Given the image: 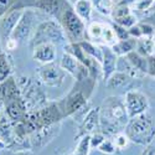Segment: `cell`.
I'll use <instances>...</instances> for the list:
<instances>
[{
    "mask_svg": "<svg viewBox=\"0 0 155 155\" xmlns=\"http://www.w3.org/2000/svg\"><path fill=\"white\" fill-rule=\"evenodd\" d=\"M11 3L12 0H0V18H3L5 14H8V10H11Z\"/></svg>",
    "mask_w": 155,
    "mask_h": 155,
    "instance_id": "d590c367",
    "label": "cell"
},
{
    "mask_svg": "<svg viewBox=\"0 0 155 155\" xmlns=\"http://www.w3.org/2000/svg\"><path fill=\"white\" fill-rule=\"evenodd\" d=\"M93 8L101 12L102 15H106V16H110L112 15V11L115 6L114 0H91Z\"/></svg>",
    "mask_w": 155,
    "mask_h": 155,
    "instance_id": "f1b7e54d",
    "label": "cell"
},
{
    "mask_svg": "<svg viewBox=\"0 0 155 155\" xmlns=\"http://www.w3.org/2000/svg\"><path fill=\"white\" fill-rule=\"evenodd\" d=\"M87 36H88V41L94 42L101 46L102 45L112 46L118 41L113 28H110L108 24H103V22H98V21L91 22L88 25Z\"/></svg>",
    "mask_w": 155,
    "mask_h": 155,
    "instance_id": "ba28073f",
    "label": "cell"
},
{
    "mask_svg": "<svg viewBox=\"0 0 155 155\" xmlns=\"http://www.w3.org/2000/svg\"><path fill=\"white\" fill-rule=\"evenodd\" d=\"M115 2H117V0H114V3H115Z\"/></svg>",
    "mask_w": 155,
    "mask_h": 155,
    "instance_id": "f6af8a7d",
    "label": "cell"
},
{
    "mask_svg": "<svg viewBox=\"0 0 155 155\" xmlns=\"http://www.w3.org/2000/svg\"><path fill=\"white\" fill-rule=\"evenodd\" d=\"M71 2H72V3H73V4H74V3H76V2H78V0H71Z\"/></svg>",
    "mask_w": 155,
    "mask_h": 155,
    "instance_id": "7bdbcfd3",
    "label": "cell"
},
{
    "mask_svg": "<svg viewBox=\"0 0 155 155\" xmlns=\"http://www.w3.org/2000/svg\"><path fill=\"white\" fill-rule=\"evenodd\" d=\"M11 155H35V154L31 149H20V150L14 151Z\"/></svg>",
    "mask_w": 155,
    "mask_h": 155,
    "instance_id": "ab89813d",
    "label": "cell"
},
{
    "mask_svg": "<svg viewBox=\"0 0 155 155\" xmlns=\"http://www.w3.org/2000/svg\"><path fill=\"white\" fill-rule=\"evenodd\" d=\"M24 14V9H12L3 18H0V41L5 46L8 40L11 37L15 26Z\"/></svg>",
    "mask_w": 155,
    "mask_h": 155,
    "instance_id": "4fadbf2b",
    "label": "cell"
},
{
    "mask_svg": "<svg viewBox=\"0 0 155 155\" xmlns=\"http://www.w3.org/2000/svg\"><path fill=\"white\" fill-rule=\"evenodd\" d=\"M11 72H12V67L6 54L0 52V83L4 82L8 77H10Z\"/></svg>",
    "mask_w": 155,
    "mask_h": 155,
    "instance_id": "f546056e",
    "label": "cell"
},
{
    "mask_svg": "<svg viewBox=\"0 0 155 155\" xmlns=\"http://www.w3.org/2000/svg\"><path fill=\"white\" fill-rule=\"evenodd\" d=\"M57 56L56 46L52 44H41L32 48V58L41 64L55 62Z\"/></svg>",
    "mask_w": 155,
    "mask_h": 155,
    "instance_id": "d6986e66",
    "label": "cell"
},
{
    "mask_svg": "<svg viewBox=\"0 0 155 155\" xmlns=\"http://www.w3.org/2000/svg\"><path fill=\"white\" fill-rule=\"evenodd\" d=\"M125 134L132 143L147 147L155 139V123L147 112L130 118L125 125Z\"/></svg>",
    "mask_w": 155,
    "mask_h": 155,
    "instance_id": "7a4b0ae2",
    "label": "cell"
},
{
    "mask_svg": "<svg viewBox=\"0 0 155 155\" xmlns=\"http://www.w3.org/2000/svg\"><path fill=\"white\" fill-rule=\"evenodd\" d=\"M88 96H89V93L84 92L83 88H80V84L74 87L67 94V97L61 103H58L63 117L76 118L78 114H82L84 117L87 114V110L84 112V109L88 107V102H87Z\"/></svg>",
    "mask_w": 155,
    "mask_h": 155,
    "instance_id": "5b68a950",
    "label": "cell"
},
{
    "mask_svg": "<svg viewBox=\"0 0 155 155\" xmlns=\"http://www.w3.org/2000/svg\"><path fill=\"white\" fill-rule=\"evenodd\" d=\"M60 66L67 73H70L73 78H76L77 82H81V81H83V80H86V78L89 77L88 68L84 66L82 62H80L74 56H72L68 52H64L62 55Z\"/></svg>",
    "mask_w": 155,
    "mask_h": 155,
    "instance_id": "7c38bea8",
    "label": "cell"
},
{
    "mask_svg": "<svg viewBox=\"0 0 155 155\" xmlns=\"http://www.w3.org/2000/svg\"><path fill=\"white\" fill-rule=\"evenodd\" d=\"M101 153H104V154H114L115 151H117V148H115V145H114V143H113V140L112 139H106L103 143L97 148Z\"/></svg>",
    "mask_w": 155,
    "mask_h": 155,
    "instance_id": "d6a6232c",
    "label": "cell"
},
{
    "mask_svg": "<svg viewBox=\"0 0 155 155\" xmlns=\"http://www.w3.org/2000/svg\"><path fill=\"white\" fill-rule=\"evenodd\" d=\"M63 155H67V154H63Z\"/></svg>",
    "mask_w": 155,
    "mask_h": 155,
    "instance_id": "bcb514c9",
    "label": "cell"
},
{
    "mask_svg": "<svg viewBox=\"0 0 155 155\" xmlns=\"http://www.w3.org/2000/svg\"><path fill=\"white\" fill-rule=\"evenodd\" d=\"M5 114L14 124L21 122L26 117L28 109H26V106H25V102L21 96L5 102Z\"/></svg>",
    "mask_w": 155,
    "mask_h": 155,
    "instance_id": "e0dca14e",
    "label": "cell"
},
{
    "mask_svg": "<svg viewBox=\"0 0 155 155\" xmlns=\"http://www.w3.org/2000/svg\"><path fill=\"white\" fill-rule=\"evenodd\" d=\"M91 151V135H84L78 139V144L71 155H89Z\"/></svg>",
    "mask_w": 155,
    "mask_h": 155,
    "instance_id": "4dcf8cb0",
    "label": "cell"
},
{
    "mask_svg": "<svg viewBox=\"0 0 155 155\" xmlns=\"http://www.w3.org/2000/svg\"><path fill=\"white\" fill-rule=\"evenodd\" d=\"M35 6L45 11L46 14L56 18L57 20L61 19L62 14L68 8H71L66 0H37L35 3Z\"/></svg>",
    "mask_w": 155,
    "mask_h": 155,
    "instance_id": "2e32d148",
    "label": "cell"
},
{
    "mask_svg": "<svg viewBox=\"0 0 155 155\" xmlns=\"http://www.w3.org/2000/svg\"><path fill=\"white\" fill-rule=\"evenodd\" d=\"M135 78L130 77L124 72L115 71L109 78L107 80V87L110 89H133L132 86L135 83Z\"/></svg>",
    "mask_w": 155,
    "mask_h": 155,
    "instance_id": "44dd1931",
    "label": "cell"
},
{
    "mask_svg": "<svg viewBox=\"0 0 155 155\" xmlns=\"http://www.w3.org/2000/svg\"><path fill=\"white\" fill-rule=\"evenodd\" d=\"M124 103L129 114V118H134L139 114L145 113L149 109L148 97L143 92L138 91L135 88L127 91L124 96Z\"/></svg>",
    "mask_w": 155,
    "mask_h": 155,
    "instance_id": "8fae6325",
    "label": "cell"
},
{
    "mask_svg": "<svg viewBox=\"0 0 155 155\" xmlns=\"http://www.w3.org/2000/svg\"><path fill=\"white\" fill-rule=\"evenodd\" d=\"M61 132V122L42 127L37 130L32 132L29 135L30 139V149L31 150H41L46 145H48Z\"/></svg>",
    "mask_w": 155,
    "mask_h": 155,
    "instance_id": "30bf717a",
    "label": "cell"
},
{
    "mask_svg": "<svg viewBox=\"0 0 155 155\" xmlns=\"http://www.w3.org/2000/svg\"><path fill=\"white\" fill-rule=\"evenodd\" d=\"M73 10L84 22H89L92 19L93 4L91 0H78L73 4Z\"/></svg>",
    "mask_w": 155,
    "mask_h": 155,
    "instance_id": "cb8c5ba5",
    "label": "cell"
},
{
    "mask_svg": "<svg viewBox=\"0 0 155 155\" xmlns=\"http://www.w3.org/2000/svg\"><path fill=\"white\" fill-rule=\"evenodd\" d=\"M68 38L66 36L62 25L56 20H45L37 25V28L30 40L31 50L41 44H52L57 46H66L68 44Z\"/></svg>",
    "mask_w": 155,
    "mask_h": 155,
    "instance_id": "3957f363",
    "label": "cell"
},
{
    "mask_svg": "<svg viewBox=\"0 0 155 155\" xmlns=\"http://www.w3.org/2000/svg\"><path fill=\"white\" fill-rule=\"evenodd\" d=\"M125 57L129 60V62H130L137 70H139L140 72L148 74V61H147V57L139 55L135 50L132 51V52H129L128 55H125Z\"/></svg>",
    "mask_w": 155,
    "mask_h": 155,
    "instance_id": "4316f807",
    "label": "cell"
},
{
    "mask_svg": "<svg viewBox=\"0 0 155 155\" xmlns=\"http://www.w3.org/2000/svg\"><path fill=\"white\" fill-rule=\"evenodd\" d=\"M99 115H101V107L92 108L87 112L84 118L81 120L78 132L76 134V138L80 139L84 135H91L97 130H101V122H99Z\"/></svg>",
    "mask_w": 155,
    "mask_h": 155,
    "instance_id": "5bb4252c",
    "label": "cell"
},
{
    "mask_svg": "<svg viewBox=\"0 0 155 155\" xmlns=\"http://www.w3.org/2000/svg\"><path fill=\"white\" fill-rule=\"evenodd\" d=\"M129 30V34H130L132 37L139 38V37H143V36H149V37H154L155 35V28L149 22H137L134 26H132Z\"/></svg>",
    "mask_w": 155,
    "mask_h": 155,
    "instance_id": "484cf974",
    "label": "cell"
},
{
    "mask_svg": "<svg viewBox=\"0 0 155 155\" xmlns=\"http://www.w3.org/2000/svg\"><path fill=\"white\" fill-rule=\"evenodd\" d=\"M113 143L115 145V148H117V150H124L125 148H128L129 143H130V140H129V138L127 137V134L124 133H118L115 134L113 137Z\"/></svg>",
    "mask_w": 155,
    "mask_h": 155,
    "instance_id": "1f68e13d",
    "label": "cell"
},
{
    "mask_svg": "<svg viewBox=\"0 0 155 155\" xmlns=\"http://www.w3.org/2000/svg\"><path fill=\"white\" fill-rule=\"evenodd\" d=\"M135 46H137V38L135 37H129V38H127V40L117 41L114 45H112L110 47L113 50V52L119 57V56H125L129 52L134 51Z\"/></svg>",
    "mask_w": 155,
    "mask_h": 155,
    "instance_id": "d4e9b609",
    "label": "cell"
},
{
    "mask_svg": "<svg viewBox=\"0 0 155 155\" xmlns=\"http://www.w3.org/2000/svg\"><path fill=\"white\" fill-rule=\"evenodd\" d=\"M129 114L125 108L124 98L120 97H108L101 106V132L106 137H114L122 133L129 122Z\"/></svg>",
    "mask_w": 155,
    "mask_h": 155,
    "instance_id": "6da1fadb",
    "label": "cell"
},
{
    "mask_svg": "<svg viewBox=\"0 0 155 155\" xmlns=\"http://www.w3.org/2000/svg\"><path fill=\"white\" fill-rule=\"evenodd\" d=\"M8 147H6V144L4 143V141L2 140V139H0V150H4V149H6Z\"/></svg>",
    "mask_w": 155,
    "mask_h": 155,
    "instance_id": "b9f144b4",
    "label": "cell"
},
{
    "mask_svg": "<svg viewBox=\"0 0 155 155\" xmlns=\"http://www.w3.org/2000/svg\"><path fill=\"white\" fill-rule=\"evenodd\" d=\"M103 51V58H102V77L107 82V80L117 70V61L118 56L113 52L110 46L102 45Z\"/></svg>",
    "mask_w": 155,
    "mask_h": 155,
    "instance_id": "ac0fdd59",
    "label": "cell"
},
{
    "mask_svg": "<svg viewBox=\"0 0 155 155\" xmlns=\"http://www.w3.org/2000/svg\"><path fill=\"white\" fill-rule=\"evenodd\" d=\"M113 30H114L115 36H117V38H118V41L119 40H127V38L132 37L130 34H129V30L123 28V26H120V25H118V24L113 25Z\"/></svg>",
    "mask_w": 155,
    "mask_h": 155,
    "instance_id": "836d02e7",
    "label": "cell"
},
{
    "mask_svg": "<svg viewBox=\"0 0 155 155\" xmlns=\"http://www.w3.org/2000/svg\"><path fill=\"white\" fill-rule=\"evenodd\" d=\"M5 113V104H4V101L2 98V96H0V117Z\"/></svg>",
    "mask_w": 155,
    "mask_h": 155,
    "instance_id": "60d3db41",
    "label": "cell"
},
{
    "mask_svg": "<svg viewBox=\"0 0 155 155\" xmlns=\"http://www.w3.org/2000/svg\"><path fill=\"white\" fill-rule=\"evenodd\" d=\"M66 73L60 64L51 62L37 68V78L46 87H60L66 80Z\"/></svg>",
    "mask_w": 155,
    "mask_h": 155,
    "instance_id": "9c48e42d",
    "label": "cell"
},
{
    "mask_svg": "<svg viewBox=\"0 0 155 155\" xmlns=\"http://www.w3.org/2000/svg\"><path fill=\"white\" fill-rule=\"evenodd\" d=\"M148 61V74L155 77V54L147 57Z\"/></svg>",
    "mask_w": 155,
    "mask_h": 155,
    "instance_id": "8d00e7d4",
    "label": "cell"
},
{
    "mask_svg": "<svg viewBox=\"0 0 155 155\" xmlns=\"http://www.w3.org/2000/svg\"><path fill=\"white\" fill-rule=\"evenodd\" d=\"M130 6L135 16H149L155 12V0H128L123 3Z\"/></svg>",
    "mask_w": 155,
    "mask_h": 155,
    "instance_id": "7402d4cb",
    "label": "cell"
},
{
    "mask_svg": "<svg viewBox=\"0 0 155 155\" xmlns=\"http://www.w3.org/2000/svg\"><path fill=\"white\" fill-rule=\"evenodd\" d=\"M141 155H155V145H147L144 148V150L141 151Z\"/></svg>",
    "mask_w": 155,
    "mask_h": 155,
    "instance_id": "f35d334b",
    "label": "cell"
},
{
    "mask_svg": "<svg viewBox=\"0 0 155 155\" xmlns=\"http://www.w3.org/2000/svg\"><path fill=\"white\" fill-rule=\"evenodd\" d=\"M34 2H35V3H36V2H37V0H34Z\"/></svg>",
    "mask_w": 155,
    "mask_h": 155,
    "instance_id": "ee69618b",
    "label": "cell"
},
{
    "mask_svg": "<svg viewBox=\"0 0 155 155\" xmlns=\"http://www.w3.org/2000/svg\"><path fill=\"white\" fill-rule=\"evenodd\" d=\"M110 16L115 24L120 25V26H123L125 29H130L138 22V18L135 16L130 6L127 4H123V3H118L114 6Z\"/></svg>",
    "mask_w": 155,
    "mask_h": 155,
    "instance_id": "9a60e30c",
    "label": "cell"
},
{
    "mask_svg": "<svg viewBox=\"0 0 155 155\" xmlns=\"http://www.w3.org/2000/svg\"><path fill=\"white\" fill-rule=\"evenodd\" d=\"M36 19H37V15L32 9L24 10V14L20 18L14 31H12L10 38H14L19 45H25L26 42H30L31 37L37 28Z\"/></svg>",
    "mask_w": 155,
    "mask_h": 155,
    "instance_id": "52a82bcc",
    "label": "cell"
},
{
    "mask_svg": "<svg viewBox=\"0 0 155 155\" xmlns=\"http://www.w3.org/2000/svg\"><path fill=\"white\" fill-rule=\"evenodd\" d=\"M82 48L86 51V54L89 55L91 57L96 58L97 61H99L102 63V58H103V51H102V46L97 45L94 42L91 41H81L80 42Z\"/></svg>",
    "mask_w": 155,
    "mask_h": 155,
    "instance_id": "83f0119b",
    "label": "cell"
},
{
    "mask_svg": "<svg viewBox=\"0 0 155 155\" xmlns=\"http://www.w3.org/2000/svg\"><path fill=\"white\" fill-rule=\"evenodd\" d=\"M135 51L144 57H149L155 54V40L154 37L143 36L137 38V46Z\"/></svg>",
    "mask_w": 155,
    "mask_h": 155,
    "instance_id": "603a6c76",
    "label": "cell"
},
{
    "mask_svg": "<svg viewBox=\"0 0 155 155\" xmlns=\"http://www.w3.org/2000/svg\"><path fill=\"white\" fill-rule=\"evenodd\" d=\"M15 138H16V133H15L14 123H12L8 118V115L4 113L2 117H0V139L6 144L8 148H14Z\"/></svg>",
    "mask_w": 155,
    "mask_h": 155,
    "instance_id": "ffe728a7",
    "label": "cell"
},
{
    "mask_svg": "<svg viewBox=\"0 0 155 155\" xmlns=\"http://www.w3.org/2000/svg\"><path fill=\"white\" fill-rule=\"evenodd\" d=\"M19 46V44L14 40V38H9V40H8V42L5 44V48L6 50H9V51H12V50H16V47Z\"/></svg>",
    "mask_w": 155,
    "mask_h": 155,
    "instance_id": "74e56055",
    "label": "cell"
},
{
    "mask_svg": "<svg viewBox=\"0 0 155 155\" xmlns=\"http://www.w3.org/2000/svg\"><path fill=\"white\" fill-rule=\"evenodd\" d=\"M106 139H107L106 134H103L101 130L94 132L93 134H91V148H96L97 149Z\"/></svg>",
    "mask_w": 155,
    "mask_h": 155,
    "instance_id": "e575fe53",
    "label": "cell"
},
{
    "mask_svg": "<svg viewBox=\"0 0 155 155\" xmlns=\"http://www.w3.org/2000/svg\"><path fill=\"white\" fill-rule=\"evenodd\" d=\"M60 24L66 32V36L70 42H81L84 41L87 35L86 22L76 14L73 8H68L62 14L61 19L58 20Z\"/></svg>",
    "mask_w": 155,
    "mask_h": 155,
    "instance_id": "8992f818",
    "label": "cell"
},
{
    "mask_svg": "<svg viewBox=\"0 0 155 155\" xmlns=\"http://www.w3.org/2000/svg\"><path fill=\"white\" fill-rule=\"evenodd\" d=\"M21 97L25 102L28 113L40 109L47 104V96L41 87V82L28 76H20L16 78Z\"/></svg>",
    "mask_w": 155,
    "mask_h": 155,
    "instance_id": "277c9868",
    "label": "cell"
}]
</instances>
